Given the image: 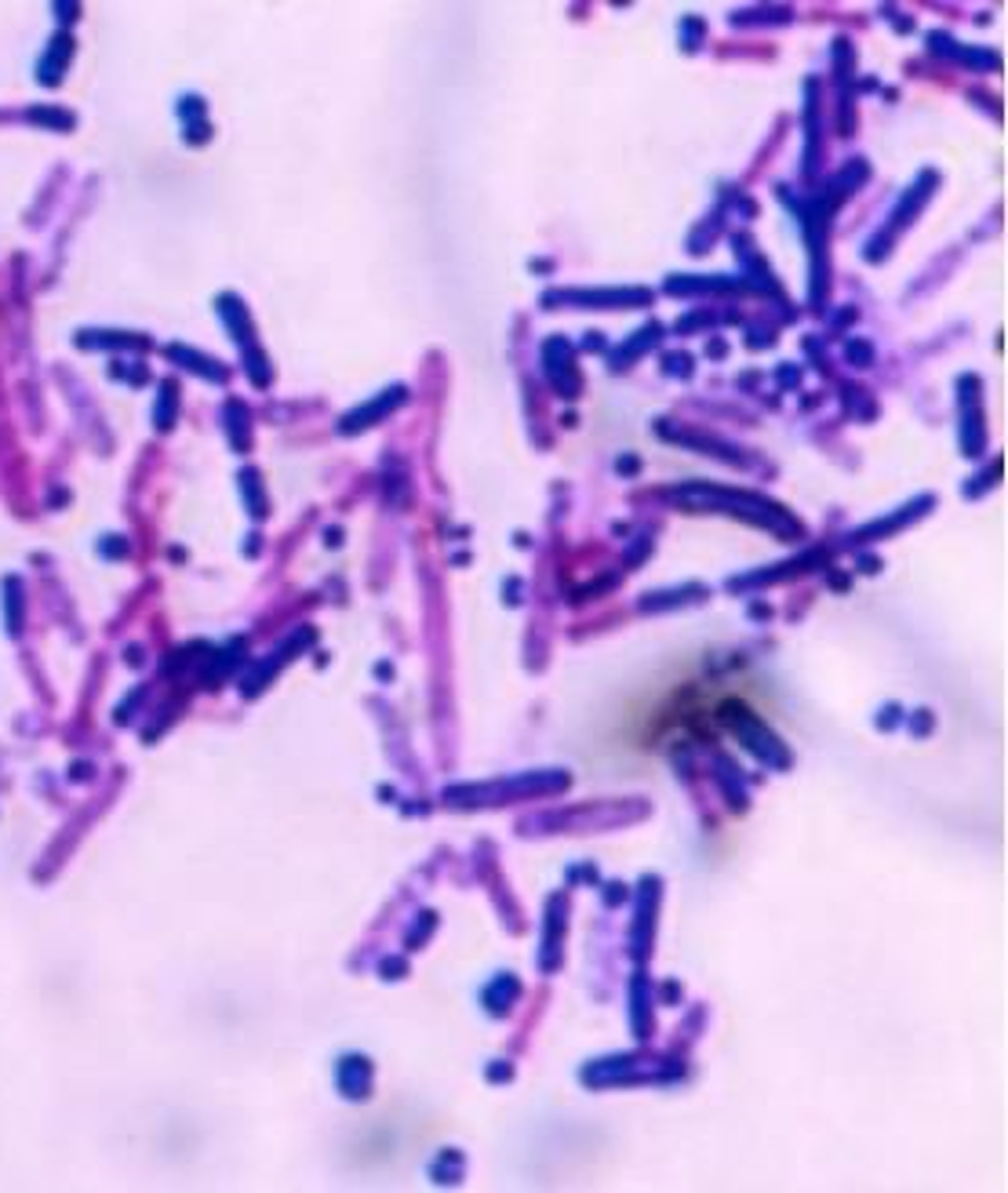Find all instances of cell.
Segmentation results:
<instances>
[{"instance_id": "obj_1", "label": "cell", "mask_w": 1008, "mask_h": 1193, "mask_svg": "<svg viewBox=\"0 0 1008 1193\" xmlns=\"http://www.w3.org/2000/svg\"><path fill=\"white\" fill-rule=\"evenodd\" d=\"M70 52H74V41H70L66 33H63V37H55L52 52H48V59L41 63V81H44V85H55V81L63 77V66H66V59H70Z\"/></svg>"}]
</instances>
